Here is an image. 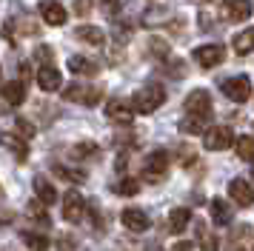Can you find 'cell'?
Here are the masks:
<instances>
[{
	"label": "cell",
	"mask_w": 254,
	"mask_h": 251,
	"mask_svg": "<svg viewBox=\"0 0 254 251\" xmlns=\"http://www.w3.org/2000/svg\"><path fill=\"white\" fill-rule=\"evenodd\" d=\"M223 14L229 23H240L252 17V0H226L223 6Z\"/></svg>",
	"instance_id": "cell-10"
},
{
	"label": "cell",
	"mask_w": 254,
	"mask_h": 251,
	"mask_svg": "<svg viewBox=\"0 0 254 251\" xmlns=\"http://www.w3.org/2000/svg\"><path fill=\"white\" fill-rule=\"evenodd\" d=\"M234 151H237V157H240V160H246V163H252V160H254V137L243 134L240 140L234 143Z\"/></svg>",
	"instance_id": "cell-27"
},
{
	"label": "cell",
	"mask_w": 254,
	"mask_h": 251,
	"mask_svg": "<svg viewBox=\"0 0 254 251\" xmlns=\"http://www.w3.org/2000/svg\"><path fill=\"white\" fill-rule=\"evenodd\" d=\"M29 214L35 217V220H40V223H49V205H43L40 200H35V203L29 205Z\"/></svg>",
	"instance_id": "cell-31"
},
{
	"label": "cell",
	"mask_w": 254,
	"mask_h": 251,
	"mask_svg": "<svg viewBox=\"0 0 254 251\" xmlns=\"http://www.w3.org/2000/svg\"><path fill=\"white\" fill-rule=\"evenodd\" d=\"M206 126H208V120L186 114L183 120H180V131H183V134H203V131H206Z\"/></svg>",
	"instance_id": "cell-25"
},
{
	"label": "cell",
	"mask_w": 254,
	"mask_h": 251,
	"mask_svg": "<svg viewBox=\"0 0 254 251\" xmlns=\"http://www.w3.org/2000/svg\"><path fill=\"white\" fill-rule=\"evenodd\" d=\"M20 240L26 243V249L32 251H49L52 246H49V237L46 234H37V231H20Z\"/></svg>",
	"instance_id": "cell-23"
},
{
	"label": "cell",
	"mask_w": 254,
	"mask_h": 251,
	"mask_svg": "<svg viewBox=\"0 0 254 251\" xmlns=\"http://www.w3.org/2000/svg\"><path fill=\"white\" fill-rule=\"evenodd\" d=\"M37 86L43 91H58L63 86V77H60V71L55 66H40V71H37Z\"/></svg>",
	"instance_id": "cell-14"
},
{
	"label": "cell",
	"mask_w": 254,
	"mask_h": 251,
	"mask_svg": "<svg viewBox=\"0 0 254 251\" xmlns=\"http://www.w3.org/2000/svg\"><path fill=\"white\" fill-rule=\"evenodd\" d=\"M194 231H197V246H200V251H220L217 237L211 234V228H208L203 220H197L194 223Z\"/></svg>",
	"instance_id": "cell-17"
},
{
	"label": "cell",
	"mask_w": 254,
	"mask_h": 251,
	"mask_svg": "<svg viewBox=\"0 0 254 251\" xmlns=\"http://www.w3.org/2000/svg\"><path fill=\"white\" fill-rule=\"evenodd\" d=\"M203 146L208 151H226L229 146H234V134L229 126H211L203 131Z\"/></svg>",
	"instance_id": "cell-4"
},
{
	"label": "cell",
	"mask_w": 254,
	"mask_h": 251,
	"mask_svg": "<svg viewBox=\"0 0 254 251\" xmlns=\"http://www.w3.org/2000/svg\"><path fill=\"white\" fill-rule=\"evenodd\" d=\"M66 66H69L71 74H83V77H94V74H97V68H100L94 60H89V57H83V55H71Z\"/></svg>",
	"instance_id": "cell-16"
},
{
	"label": "cell",
	"mask_w": 254,
	"mask_h": 251,
	"mask_svg": "<svg viewBox=\"0 0 254 251\" xmlns=\"http://www.w3.org/2000/svg\"><path fill=\"white\" fill-rule=\"evenodd\" d=\"M208 208H211V220H214L217 226H229L231 223V203H226L223 197H214V200L208 203Z\"/></svg>",
	"instance_id": "cell-20"
},
{
	"label": "cell",
	"mask_w": 254,
	"mask_h": 251,
	"mask_svg": "<svg viewBox=\"0 0 254 251\" xmlns=\"http://www.w3.org/2000/svg\"><path fill=\"white\" fill-rule=\"evenodd\" d=\"M229 197H231V203H237L240 208L254 205V188L249 186V180H240V177H234L229 183Z\"/></svg>",
	"instance_id": "cell-9"
},
{
	"label": "cell",
	"mask_w": 254,
	"mask_h": 251,
	"mask_svg": "<svg viewBox=\"0 0 254 251\" xmlns=\"http://www.w3.org/2000/svg\"><path fill=\"white\" fill-rule=\"evenodd\" d=\"M35 57H37V60H46V66H49V63H52V57H55V52H52V49H46V46H37Z\"/></svg>",
	"instance_id": "cell-33"
},
{
	"label": "cell",
	"mask_w": 254,
	"mask_h": 251,
	"mask_svg": "<svg viewBox=\"0 0 254 251\" xmlns=\"http://www.w3.org/2000/svg\"><path fill=\"white\" fill-rule=\"evenodd\" d=\"M223 57H226V49H223L220 43H208V46L194 49L197 66H203V68H214L217 63H223Z\"/></svg>",
	"instance_id": "cell-8"
},
{
	"label": "cell",
	"mask_w": 254,
	"mask_h": 251,
	"mask_svg": "<svg viewBox=\"0 0 254 251\" xmlns=\"http://www.w3.org/2000/svg\"><path fill=\"white\" fill-rule=\"evenodd\" d=\"M115 191L123 194V197H134V194L140 191V180H134V177H123V180L115 183Z\"/></svg>",
	"instance_id": "cell-29"
},
{
	"label": "cell",
	"mask_w": 254,
	"mask_h": 251,
	"mask_svg": "<svg viewBox=\"0 0 254 251\" xmlns=\"http://www.w3.org/2000/svg\"><path fill=\"white\" fill-rule=\"evenodd\" d=\"M40 17H43L49 26H63V23L69 20L66 9L60 6L58 0H43V3H40Z\"/></svg>",
	"instance_id": "cell-11"
},
{
	"label": "cell",
	"mask_w": 254,
	"mask_h": 251,
	"mask_svg": "<svg viewBox=\"0 0 254 251\" xmlns=\"http://www.w3.org/2000/svg\"><path fill=\"white\" fill-rule=\"evenodd\" d=\"M0 146L9 148V151H12L17 160H26V157H29V146H26L23 137H17V134H0Z\"/></svg>",
	"instance_id": "cell-21"
},
{
	"label": "cell",
	"mask_w": 254,
	"mask_h": 251,
	"mask_svg": "<svg viewBox=\"0 0 254 251\" xmlns=\"http://www.w3.org/2000/svg\"><path fill=\"white\" fill-rule=\"evenodd\" d=\"M14 126H17V131H20L17 137H23V140H32V137H35V123H29L26 117H17Z\"/></svg>",
	"instance_id": "cell-30"
},
{
	"label": "cell",
	"mask_w": 254,
	"mask_h": 251,
	"mask_svg": "<svg viewBox=\"0 0 254 251\" xmlns=\"http://www.w3.org/2000/svg\"><path fill=\"white\" fill-rule=\"evenodd\" d=\"M0 194H3V188H0Z\"/></svg>",
	"instance_id": "cell-36"
},
{
	"label": "cell",
	"mask_w": 254,
	"mask_h": 251,
	"mask_svg": "<svg viewBox=\"0 0 254 251\" xmlns=\"http://www.w3.org/2000/svg\"><path fill=\"white\" fill-rule=\"evenodd\" d=\"M103 97V89L97 86H83V83H71L63 89V100L66 103H80V106H97Z\"/></svg>",
	"instance_id": "cell-2"
},
{
	"label": "cell",
	"mask_w": 254,
	"mask_h": 251,
	"mask_svg": "<svg viewBox=\"0 0 254 251\" xmlns=\"http://www.w3.org/2000/svg\"><path fill=\"white\" fill-rule=\"evenodd\" d=\"M194 246L191 243H177V246H172V251H191Z\"/></svg>",
	"instance_id": "cell-35"
},
{
	"label": "cell",
	"mask_w": 254,
	"mask_h": 251,
	"mask_svg": "<svg viewBox=\"0 0 254 251\" xmlns=\"http://www.w3.org/2000/svg\"><path fill=\"white\" fill-rule=\"evenodd\" d=\"M55 177H60V180H69V183H86V171L83 169H69V166H55Z\"/></svg>",
	"instance_id": "cell-26"
},
{
	"label": "cell",
	"mask_w": 254,
	"mask_h": 251,
	"mask_svg": "<svg viewBox=\"0 0 254 251\" xmlns=\"http://www.w3.org/2000/svg\"><path fill=\"white\" fill-rule=\"evenodd\" d=\"M223 94H226L231 103H246L249 97H252V80L246 77V74L223 80Z\"/></svg>",
	"instance_id": "cell-6"
},
{
	"label": "cell",
	"mask_w": 254,
	"mask_h": 251,
	"mask_svg": "<svg viewBox=\"0 0 254 251\" xmlns=\"http://www.w3.org/2000/svg\"><path fill=\"white\" fill-rule=\"evenodd\" d=\"M149 49H151L157 57H166V55H169V46H166V40H160V37H151V40H149Z\"/></svg>",
	"instance_id": "cell-32"
},
{
	"label": "cell",
	"mask_w": 254,
	"mask_h": 251,
	"mask_svg": "<svg viewBox=\"0 0 254 251\" xmlns=\"http://www.w3.org/2000/svg\"><path fill=\"white\" fill-rule=\"evenodd\" d=\"M106 117L115 120V123L128 126L131 120H134V112H131V106H128L126 100H109L106 103Z\"/></svg>",
	"instance_id": "cell-12"
},
{
	"label": "cell",
	"mask_w": 254,
	"mask_h": 251,
	"mask_svg": "<svg viewBox=\"0 0 254 251\" xmlns=\"http://www.w3.org/2000/svg\"><path fill=\"white\" fill-rule=\"evenodd\" d=\"M183 109H186V114H191V117L208 120V117H211V94H208L206 89H194L189 97H186Z\"/></svg>",
	"instance_id": "cell-5"
},
{
	"label": "cell",
	"mask_w": 254,
	"mask_h": 251,
	"mask_svg": "<svg viewBox=\"0 0 254 251\" xmlns=\"http://www.w3.org/2000/svg\"><path fill=\"white\" fill-rule=\"evenodd\" d=\"M97 154H100L97 143H77V146H71V157H77V160H92Z\"/></svg>",
	"instance_id": "cell-28"
},
{
	"label": "cell",
	"mask_w": 254,
	"mask_h": 251,
	"mask_svg": "<svg viewBox=\"0 0 254 251\" xmlns=\"http://www.w3.org/2000/svg\"><path fill=\"white\" fill-rule=\"evenodd\" d=\"M74 37L86 46H103L106 43V32L97 29V26H77L74 29Z\"/></svg>",
	"instance_id": "cell-18"
},
{
	"label": "cell",
	"mask_w": 254,
	"mask_h": 251,
	"mask_svg": "<svg viewBox=\"0 0 254 251\" xmlns=\"http://www.w3.org/2000/svg\"><path fill=\"white\" fill-rule=\"evenodd\" d=\"M32 183H35L37 200H40L43 205H52L55 200H58V188H55V186L49 183V177H43V174H37V177H35Z\"/></svg>",
	"instance_id": "cell-19"
},
{
	"label": "cell",
	"mask_w": 254,
	"mask_h": 251,
	"mask_svg": "<svg viewBox=\"0 0 254 251\" xmlns=\"http://www.w3.org/2000/svg\"><path fill=\"white\" fill-rule=\"evenodd\" d=\"M100 6L109 11H115V9H120V0H100Z\"/></svg>",
	"instance_id": "cell-34"
},
{
	"label": "cell",
	"mask_w": 254,
	"mask_h": 251,
	"mask_svg": "<svg viewBox=\"0 0 254 251\" xmlns=\"http://www.w3.org/2000/svg\"><path fill=\"white\" fill-rule=\"evenodd\" d=\"M166 171H169V154H166L163 148L149 151V157L143 160V177L149 183H160Z\"/></svg>",
	"instance_id": "cell-3"
},
{
	"label": "cell",
	"mask_w": 254,
	"mask_h": 251,
	"mask_svg": "<svg viewBox=\"0 0 254 251\" xmlns=\"http://www.w3.org/2000/svg\"><path fill=\"white\" fill-rule=\"evenodd\" d=\"M0 94H3V100L9 106H20L26 100V83L23 80H9V83H3Z\"/></svg>",
	"instance_id": "cell-15"
},
{
	"label": "cell",
	"mask_w": 254,
	"mask_h": 251,
	"mask_svg": "<svg viewBox=\"0 0 254 251\" xmlns=\"http://www.w3.org/2000/svg\"><path fill=\"white\" fill-rule=\"evenodd\" d=\"M83 211H86V200L77 188H69L66 197H63V220L66 223H80Z\"/></svg>",
	"instance_id": "cell-7"
},
{
	"label": "cell",
	"mask_w": 254,
	"mask_h": 251,
	"mask_svg": "<svg viewBox=\"0 0 254 251\" xmlns=\"http://www.w3.org/2000/svg\"><path fill=\"white\" fill-rule=\"evenodd\" d=\"M163 103H166V89L157 86V83H149V86L134 91V97H131L128 106H131L134 114H151V112H157Z\"/></svg>",
	"instance_id": "cell-1"
},
{
	"label": "cell",
	"mask_w": 254,
	"mask_h": 251,
	"mask_svg": "<svg viewBox=\"0 0 254 251\" xmlns=\"http://www.w3.org/2000/svg\"><path fill=\"white\" fill-rule=\"evenodd\" d=\"M120 220H123V226H126L128 231H134V234H140V231L149 228V214L140 211V208H126V211L120 214Z\"/></svg>",
	"instance_id": "cell-13"
},
{
	"label": "cell",
	"mask_w": 254,
	"mask_h": 251,
	"mask_svg": "<svg viewBox=\"0 0 254 251\" xmlns=\"http://www.w3.org/2000/svg\"><path fill=\"white\" fill-rule=\"evenodd\" d=\"M231 43H234V52H237V55H252L254 52V26L246 29V32H240Z\"/></svg>",
	"instance_id": "cell-24"
},
{
	"label": "cell",
	"mask_w": 254,
	"mask_h": 251,
	"mask_svg": "<svg viewBox=\"0 0 254 251\" xmlns=\"http://www.w3.org/2000/svg\"><path fill=\"white\" fill-rule=\"evenodd\" d=\"M191 223V211L189 208H172V214H169V228H172V234H183L186 228Z\"/></svg>",
	"instance_id": "cell-22"
}]
</instances>
